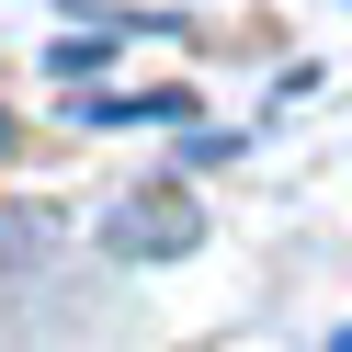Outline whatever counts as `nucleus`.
Returning a JSON list of instances; mask_svg holds the SVG:
<instances>
[{"instance_id":"obj_2","label":"nucleus","mask_w":352,"mask_h":352,"mask_svg":"<svg viewBox=\"0 0 352 352\" xmlns=\"http://www.w3.org/2000/svg\"><path fill=\"white\" fill-rule=\"evenodd\" d=\"M329 352H352V329H341V341H329Z\"/></svg>"},{"instance_id":"obj_1","label":"nucleus","mask_w":352,"mask_h":352,"mask_svg":"<svg viewBox=\"0 0 352 352\" xmlns=\"http://www.w3.org/2000/svg\"><path fill=\"white\" fill-rule=\"evenodd\" d=\"M102 239H114V250L125 261H170V250H193V239H205V205H182V193H148V205H125L114 216V228H102Z\"/></svg>"}]
</instances>
